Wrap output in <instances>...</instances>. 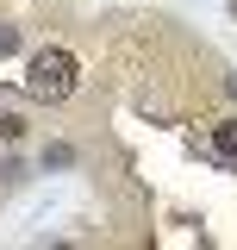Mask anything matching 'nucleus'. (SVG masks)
<instances>
[{
  "mask_svg": "<svg viewBox=\"0 0 237 250\" xmlns=\"http://www.w3.org/2000/svg\"><path fill=\"white\" fill-rule=\"evenodd\" d=\"M13 50H19V31H13V25H0V57H13Z\"/></svg>",
  "mask_w": 237,
  "mask_h": 250,
  "instance_id": "4",
  "label": "nucleus"
},
{
  "mask_svg": "<svg viewBox=\"0 0 237 250\" xmlns=\"http://www.w3.org/2000/svg\"><path fill=\"white\" fill-rule=\"evenodd\" d=\"M0 138H6V144L25 138V119H19V113H0Z\"/></svg>",
  "mask_w": 237,
  "mask_h": 250,
  "instance_id": "3",
  "label": "nucleus"
},
{
  "mask_svg": "<svg viewBox=\"0 0 237 250\" xmlns=\"http://www.w3.org/2000/svg\"><path fill=\"white\" fill-rule=\"evenodd\" d=\"M75 88H81V62H75V50L50 44V50H38V57L25 62V94H31V100H44V106H62Z\"/></svg>",
  "mask_w": 237,
  "mask_h": 250,
  "instance_id": "1",
  "label": "nucleus"
},
{
  "mask_svg": "<svg viewBox=\"0 0 237 250\" xmlns=\"http://www.w3.org/2000/svg\"><path fill=\"white\" fill-rule=\"evenodd\" d=\"M225 88H231V94H237V75H231V82H225Z\"/></svg>",
  "mask_w": 237,
  "mask_h": 250,
  "instance_id": "5",
  "label": "nucleus"
},
{
  "mask_svg": "<svg viewBox=\"0 0 237 250\" xmlns=\"http://www.w3.org/2000/svg\"><path fill=\"white\" fill-rule=\"evenodd\" d=\"M194 150L212 156V163H225V169H237V119H212L206 138H194Z\"/></svg>",
  "mask_w": 237,
  "mask_h": 250,
  "instance_id": "2",
  "label": "nucleus"
}]
</instances>
